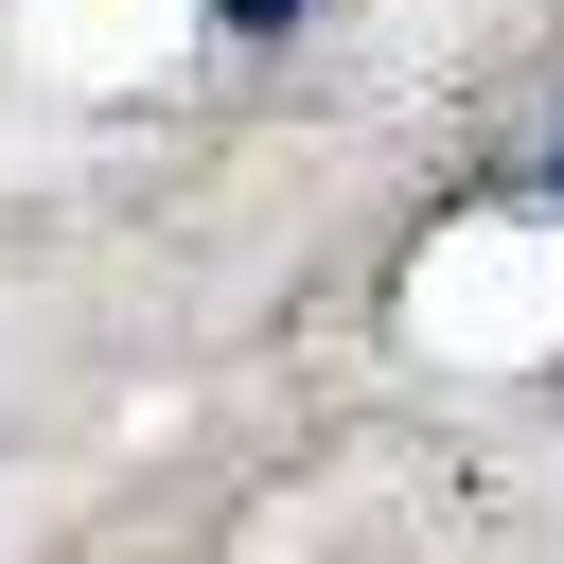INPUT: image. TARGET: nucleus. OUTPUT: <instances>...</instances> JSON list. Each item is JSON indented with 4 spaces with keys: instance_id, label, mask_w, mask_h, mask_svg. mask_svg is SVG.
<instances>
[{
    "instance_id": "obj_1",
    "label": "nucleus",
    "mask_w": 564,
    "mask_h": 564,
    "mask_svg": "<svg viewBox=\"0 0 564 564\" xmlns=\"http://www.w3.org/2000/svg\"><path fill=\"white\" fill-rule=\"evenodd\" d=\"M229 18H247V35H282V18H300V0H229Z\"/></svg>"
}]
</instances>
